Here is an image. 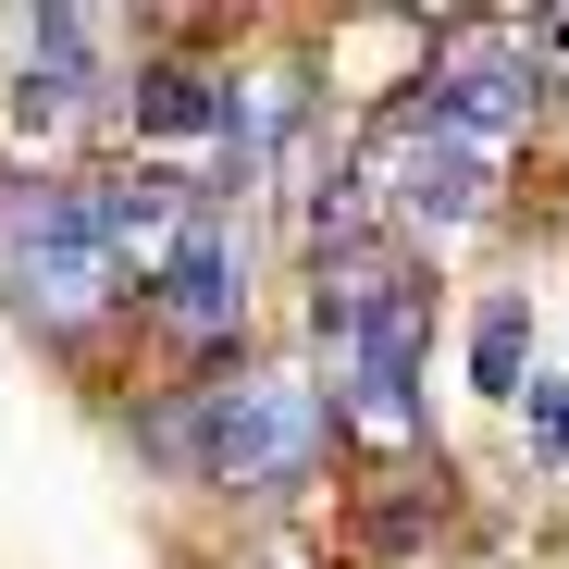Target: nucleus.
I'll use <instances>...</instances> for the list:
<instances>
[{"label": "nucleus", "mask_w": 569, "mask_h": 569, "mask_svg": "<svg viewBox=\"0 0 569 569\" xmlns=\"http://www.w3.org/2000/svg\"><path fill=\"white\" fill-rule=\"evenodd\" d=\"M520 446H532L545 470H569V385H532V397H520Z\"/></svg>", "instance_id": "obj_9"}, {"label": "nucleus", "mask_w": 569, "mask_h": 569, "mask_svg": "<svg viewBox=\"0 0 569 569\" xmlns=\"http://www.w3.org/2000/svg\"><path fill=\"white\" fill-rule=\"evenodd\" d=\"M161 446L223 496H298L322 470V446H335V397L310 371H223V385H186Z\"/></svg>", "instance_id": "obj_2"}, {"label": "nucleus", "mask_w": 569, "mask_h": 569, "mask_svg": "<svg viewBox=\"0 0 569 569\" xmlns=\"http://www.w3.org/2000/svg\"><path fill=\"white\" fill-rule=\"evenodd\" d=\"M470 385L483 397H532V298L496 284L483 310H470Z\"/></svg>", "instance_id": "obj_8"}, {"label": "nucleus", "mask_w": 569, "mask_h": 569, "mask_svg": "<svg viewBox=\"0 0 569 569\" xmlns=\"http://www.w3.org/2000/svg\"><path fill=\"white\" fill-rule=\"evenodd\" d=\"M322 347H335V433H359L371 458L421 446V359H433V284L397 248H322V298H310Z\"/></svg>", "instance_id": "obj_1"}, {"label": "nucleus", "mask_w": 569, "mask_h": 569, "mask_svg": "<svg viewBox=\"0 0 569 569\" xmlns=\"http://www.w3.org/2000/svg\"><path fill=\"white\" fill-rule=\"evenodd\" d=\"M124 124H137V137H223V74L149 62V74L124 87Z\"/></svg>", "instance_id": "obj_7"}, {"label": "nucleus", "mask_w": 569, "mask_h": 569, "mask_svg": "<svg viewBox=\"0 0 569 569\" xmlns=\"http://www.w3.org/2000/svg\"><path fill=\"white\" fill-rule=\"evenodd\" d=\"M483 173H496V149H470V137H446V124H409V112H397L385 186H397V211H409L421 236H458L470 211H483Z\"/></svg>", "instance_id": "obj_6"}, {"label": "nucleus", "mask_w": 569, "mask_h": 569, "mask_svg": "<svg viewBox=\"0 0 569 569\" xmlns=\"http://www.w3.org/2000/svg\"><path fill=\"white\" fill-rule=\"evenodd\" d=\"M0 298L38 335H87L124 298V260H112V236H100L74 173H13L0 186Z\"/></svg>", "instance_id": "obj_3"}, {"label": "nucleus", "mask_w": 569, "mask_h": 569, "mask_svg": "<svg viewBox=\"0 0 569 569\" xmlns=\"http://www.w3.org/2000/svg\"><path fill=\"white\" fill-rule=\"evenodd\" d=\"M409 124H446V137H470V149H496V137H520L532 112H545V62H508V50H470V62H433L409 100H397Z\"/></svg>", "instance_id": "obj_5"}, {"label": "nucleus", "mask_w": 569, "mask_h": 569, "mask_svg": "<svg viewBox=\"0 0 569 569\" xmlns=\"http://www.w3.org/2000/svg\"><path fill=\"white\" fill-rule=\"evenodd\" d=\"M149 322H161L173 347H236V335H248V248H236V223H223V211L161 260Z\"/></svg>", "instance_id": "obj_4"}]
</instances>
